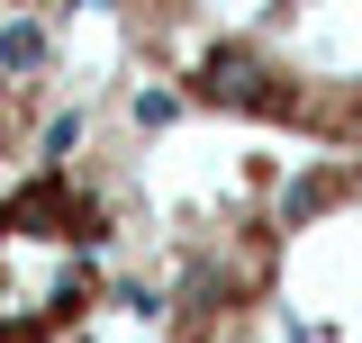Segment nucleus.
Returning <instances> with one entry per match:
<instances>
[{
	"instance_id": "1",
	"label": "nucleus",
	"mask_w": 362,
	"mask_h": 343,
	"mask_svg": "<svg viewBox=\"0 0 362 343\" xmlns=\"http://www.w3.org/2000/svg\"><path fill=\"white\" fill-rule=\"evenodd\" d=\"M154 226L163 343H362V154L226 136Z\"/></svg>"
},
{
	"instance_id": "2",
	"label": "nucleus",
	"mask_w": 362,
	"mask_h": 343,
	"mask_svg": "<svg viewBox=\"0 0 362 343\" xmlns=\"http://www.w3.org/2000/svg\"><path fill=\"white\" fill-rule=\"evenodd\" d=\"M109 28L218 136L362 154V0H109Z\"/></svg>"
}]
</instances>
